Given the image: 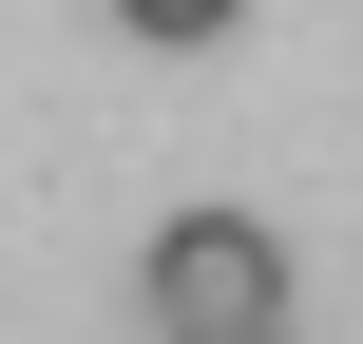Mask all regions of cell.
<instances>
[{"instance_id": "cell-1", "label": "cell", "mask_w": 363, "mask_h": 344, "mask_svg": "<svg viewBox=\"0 0 363 344\" xmlns=\"http://www.w3.org/2000/svg\"><path fill=\"white\" fill-rule=\"evenodd\" d=\"M134 287H153V344L172 326H287V249H268L249 211H172V230L134 249Z\"/></svg>"}, {"instance_id": "cell-2", "label": "cell", "mask_w": 363, "mask_h": 344, "mask_svg": "<svg viewBox=\"0 0 363 344\" xmlns=\"http://www.w3.org/2000/svg\"><path fill=\"white\" fill-rule=\"evenodd\" d=\"M115 19H134V38H230L249 0H115Z\"/></svg>"}, {"instance_id": "cell-3", "label": "cell", "mask_w": 363, "mask_h": 344, "mask_svg": "<svg viewBox=\"0 0 363 344\" xmlns=\"http://www.w3.org/2000/svg\"><path fill=\"white\" fill-rule=\"evenodd\" d=\"M172 344H287V326H172Z\"/></svg>"}]
</instances>
